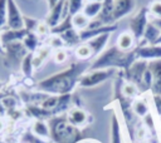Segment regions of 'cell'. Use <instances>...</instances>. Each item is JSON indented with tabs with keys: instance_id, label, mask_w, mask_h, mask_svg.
Here are the masks:
<instances>
[{
	"instance_id": "obj_11",
	"label": "cell",
	"mask_w": 161,
	"mask_h": 143,
	"mask_svg": "<svg viewBox=\"0 0 161 143\" xmlns=\"http://www.w3.org/2000/svg\"><path fill=\"white\" fill-rule=\"evenodd\" d=\"M148 70L152 77V95H161V59L148 61Z\"/></svg>"
},
{
	"instance_id": "obj_44",
	"label": "cell",
	"mask_w": 161,
	"mask_h": 143,
	"mask_svg": "<svg viewBox=\"0 0 161 143\" xmlns=\"http://www.w3.org/2000/svg\"><path fill=\"white\" fill-rule=\"evenodd\" d=\"M152 23H153V24H155V25H156L158 29H161V20H153Z\"/></svg>"
},
{
	"instance_id": "obj_26",
	"label": "cell",
	"mask_w": 161,
	"mask_h": 143,
	"mask_svg": "<svg viewBox=\"0 0 161 143\" xmlns=\"http://www.w3.org/2000/svg\"><path fill=\"white\" fill-rule=\"evenodd\" d=\"M33 56H34V53H28L23 58V60L20 63V70H21V73H23L24 77L30 78L31 74H33V70H34V66H33Z\"/></svg>"
},
{
	"instance_id": "obj_14",
	"label": "cell",
	"mask_w": 161,
	"mask_h": 143,
	"mask_svg": "<svg viewBox=\"0 0 161 143\" xmlns=\"http://www.w3.org/2000/svg\"><path fill=\"white\" fill-rule=\"evenodd\" d=\"M65 0H59L53 8H50V11L45 19V23L50 29L55 28L62 20H63V8H64Z\"/></svg>"
},
{
	"instance_id": "obj_33",
	"label": "cell",
	"mask_w": 161,
	"mask_h": 143,
	"mask_svg": "<svg viewBox=\"0 0 161 143\" xmlns=\"http://www.w3.org/2000/svg\"><path fill=\"white\" fill-rule=\"evenodd\" d=\"M38 24H39V20H36V19H34L31 16L24 15V29L28 33H35Z\"/></svg>"
},
{
	"instance_id": "obj_37",
	"label": "cell",
	"mask_w": 161,
	"mask_h": 143,
	"mask_svg": "<svg viewBox=\"0 0 161 143\" xmlns=\"http://www.w3.org/2000/svg\"><path fill=\"white\" fill-rule=\"evenodd\" d=\"M48 46H50L52 49L57 50V49H62L64 46V41L62 40V38L59 35H52L50 39L48 40Z\"/></svg>"
},
{
	"instance_id": "obj_1",
	"label": "cell",
	"mask_w": 161,
	"mask_h": 143,
	"mask_svg": "<svg viewBox=\"0 0 161 143\" xmlns=\"http://www.w3.org/2000/svg\"><path fill=\"white\" fill-rule=\"evenodd\" d=\"M89 66L91 64L88 65L83 60L73 61L65 69L52 74L45 79H42L36 84V89L52 95L70 94L75 85L79 83L80 77L89 69Z\"/></svg>"
},
{
	"instance_id": "obj_17",
	"label": "cell",
	"mask_w": 161,
	"mask_h": 143,
	"mask_svg": "<svg viewBox=\"0 0 161 143\" xmlns=\"http://www.w3.org/2000/svg\"><path fill=\"white\" fill-rule=\"evenodd\" d=\"M111 38V34L107 33V34H102V35H98L88 41H86L88 44V46L92 49V53H93V56L94 55H99L101 53L104 51V48L106 45L108 44V40Z\"/></svg>"
},
{
	"instance_id": "obj_16",
	"label": "cell",
	"mask_w": 161,
	"mask_h": 143,
	"mask_svg": "<svg viewBox=\"0 0 161 143\" xmlns=\"http://www.w3.org/2000/svg\"><path fill=\"white\" fill-rule=\"evenodd\" d=\"M28 34V31L25 29H20V30H13V29H6L4 31L0 33V40L3 46L10 43H15V41H23V39L25 38V35Z\"/></svg>"
},
{
	"instance_id": "obj_3",
	"label": "cell",
	"mask_w": 161,
	"mask_h": 143,
	"mask_svg": "<svg viewBox=\"0 0 161 143\" xmlns=\"http://www.w3.org/2000/svg\"><path fill=\"white\" fill-rule=\"evenodd\" d=\"M47 123L50 130V139L54 143H79L82 140L80 129L72 125L65 115H54Z\"/></svg>"
},
{
	"instance_id": "obj_31",
	"label": "cell",
	"mask_w": 161,
	"mask_h": 143,
	"mask_svg": "<svg viewBox=\"0 0 161 143\" xmlns=\"http://www.w3.org/2000/svg\"><path fill=\"white\" fill-rule=\"evenodd\" d=\"M68 8H69V15L73 16L78 13H80L84 8V0H67Z\"/></svg>"
},
{
	"instance_id": "obj_18",
	"label": "cell",
	"mask_w": 161,
	"mask_h": 143,
	"mask_svg": "<svg viewBox=\"0 0 161 143\" xmlns=\"http://www.w3.org/2000/svg\"><path fill=\"white\" fill-rule=\"evenodd\" d=\"M135 41H136V39L133 38V35L130 31H123L118 35L116 46L118 49H121L122 51H130V50H132Z\"/></svg>"
},
{
	"instance_id": "obj_2",
	"label": "cell",
	"mask_w": 161,
	"mask_h": 143,
	"mask_svg": "<svg viewBox=\"0 0 161 143\" xmlns=\"http://www.w3.org/2000/svg\"><path fill=\"white\" fill-rule=\"evenodd\" d=\"M137 60L136 50L132 49L130 51H122L116 45L106 49L101 53L96 60L91 64L89 70L96 69H116V70H127L135 61Z\"/></svg>"
},
{
	"instance_id": "obj_25",
	"label": "cell",
	"mask_w": 161,
	"mask_h": 143,
	"mask_svg": "<svg viewBox=\"0 0 161 143\" xmlns=\"http://www.w3.org/2000/svg\"><path fill=\"white\" fill-rule=\"evenodd\" d=\"M89 21H91V20H89L82 11L72 16V25H73V28H74L77 31H82V30L87 29L88 25H89Z\"/></svg>"
},
{
	"instance_id": "obj_38",
	"label": "cell",
	"mask_w": 161,
	"mask_h": 143,
	"mask_svg": "<svg viewBox=\"0 0 161 143\" xmlns=\"http://www.w3.org/2000/svg\"><path fill=\"white\" fill-rule=\"evenodd\" d=\"M67 59H68V53H67L65 49L62 48V49H57V50L54 51V61H55V63L62 64V63H64Z\"/></svg>"
},
{
	"instance_id": "obj_34",
	"label": "cell",
	"mask_w": 161,
	"mask_h": 143,
	"mask_svg": "<svg viewBox=\"0 0 161 143\" xmlns=\"http://www.w3.org/2000/svg\"><path fill=\"white\" fill-rule=\"evenodd\" d=\"M8 19V0H0V29L6 26Z\"/></svg>"
},
{
	"instance_id": "obj_36",
	"label": "cell",
	"mask_w": 161,
	"mask_h": 143,
	"mask_svg": "<svg viewBox=\"0 0 161 143\" xmlns=\"http://www.w3.org/2000/svg\"><path fill=\"white\" fill-rule=\"evenodd\" d=\"M143 125L147 130H150L153 135L156 134V125H155V120H153V115L151 113H148L146 117H143Z\"/></svg>"
},
{
	"instance_id": "obj_21",
	"label": "cell",
	"mask_w": 161,
	"mask_h": 143,
	"mask_svg": "<svg viewBox=\"0 0 161 143\" xmlns=\"http://www.w3.org/2000/svg\"><path fill=\"white\" fill-rule=\"evenodd\" d=\"M111 143H123L121 124L116 114H113L111 118Z\"/></svg>"
},
{
	"instance_id": "obj_43",
	"label": "cell",
	"mask_w": 161,
	"mask_h": 143,
	"mask_svg": "<svg viewBox=\"0 0 161 143\" xmlns=\"http://www.w3.org/2000/svg\"><path fill=\"white\" fill-rule=\"evenodd\" d=\"M6 113H8V110L5 109V107L1 104V102H0V118H3V117H5L6 115Z\"/></svg>"
},
{
	"instance_id": "obj_35",
	"label": "cell",
	"mask_w": 161,
	"mask_h": 143,
	"mask_svg": "<svg viewBox=\"0 0 161 143\" xmlns=\"http://www.w3.org/2000/svg\"><path fill=\"white\" fill-rule=\"evenodd\" d=\"M0 102H1V104L5 107L6 110L15 109V108H16V104H18V100L15 99V97H11V95H5Z\"/></svg>"
},
{
	"instance_id": "obj_51",
	"label": "cell",
	"mask_w": 161,
	"mask_h": 143,
	"mask_svg": "<svg viewBox=\"0 0 161 143\" xmlns=\"http://www.w3.org/2000/svg\"><path fill=\"white\" fill-rule=\"evenodd\" d=\"M1 88H3V83L0 82V90H1Z\"/></svg>"
},
{
	"instance_id": "obj_8",
	"label": "cell",
	"mask_w": 161,
	"mask_h": 143,
	"mask_svg": "<svg viewBox=\"0 0 161 143\" xmlns=\"http://www.w3.org/2000/svg\"><path fill=\"white\" fill-rule=\"evenodd\" d=\"M4 51L8 58V61L10 64H15V63H21L23 58L28 54V50L25 49L23 41H15V43H10L4 45Z\"/></svg>"
},
{
	"instance_id": "obj_40",
	"label": "cell",
	"mask_w": 161,
	"mask_h": 143,
	"mask_svg": "<svg viewBox=\"0 0 161 143\" xmlns=\"http://www.w3.org/2000/svg\"><path fill=\"white\" fill-rule=\"evenodd\" d=\"M35 34L39 35V36L50 34V28L48 26V24H47L45 21H39V24H38V26H36V30H35Z\"/></svg>"
},
{
	"instance_id": "obj_13",
	"label": "cell",
	"mask_w": 161,
	"mask_h": 143,
	"mask_svg": "<svg viewBox=\"0 0 161 143\" xmlns=\"http://www.w3.org/2000/svg\"><path fill=\"white\" fill-rule=\"evenodd\" d=\"M117 30V25L116 24H111V25H103V26H99V28H96V29H84L82 31H79V38H80V41H88L98 35H102V34H112L113 31Z\"/></svg>"
},
{
	"instance_id": "obj_28",
	"label": "cell",
	"mask_w": 161,
	"mask_h": 143,
	"mask_svg": "<svg viewBox=\"0 0 161 143\" xmlns=\"http://www.w3.org/2000/svg\"><path fill=\"white\" fill-rule=\"evenodd\" d=\"M75 56L79 59V60H88L89 58L93 56V53H92V49L88 46L87 43H83V44H79L77 48H75Z\"/></svg>"
},
{
	"instance_id": "obj_9",
	"label": "cell",
	"mask_w": 161,
	"mask_h": 143,
	"mask_svg": "<svg viewBox=\"0 0 161 143\" xmlns=\"http://www.w3.org/2000/svg\"><path fill=\"white\" fill-rule=\"evenodd\" d=\"M135 6H136V0H113V11H112L113 23L131 14Z\"/></svg>"
},
{
	"instance_id": "obj_5",
	"label": "cell",
	"mask_w": 161,
	"mask_h": 143,
	"mask_svg": "<svg viewBox=\"0 0 161 143\" xmlns=\"http://www.w3.org/2000/svg\"><path fill=\"white\" fill-rule=\"evenodd\" d=\"M148 68V61L142 60V59H137L127 70H125V79L126 82L133 83L140 93H145V87H143V77L145 73Z\"/></svg>"
},
{
	"instance_id": "obj_7",
	"label": "cell",
	"mask_w": 161,
	"mask_h": 143,
	"mask_svg": "<svg viewBox=\"0 0 161 143\" xmlns=\"http://www.w3.org/2000/svg\"><path fill=\"white\" fill-rule=\"evenodd\" d=\"M6 28L13 30L24 29V15L21 14L15 0H8V19Z\"/></svg>"
},
{
	"instance_id": "obj_41",
	"label": "cell",
	"mask_w": 161,
	"mask_h": 143,
	"mask_svg": "<svg viewBox=\"0 0 161 143\" xmlns=\"http://www.w3.org/2000/svg\"><path fill=\"white\" fill-rule=\"evenodd\" d=\"M152 103L158 117H161V95H152Z\"/></svg>"
},
{
	"instance_id": "obj_22",
	"label": "cell",
	"mask_w": 161,
	"mask_h": 143,
	"mask_svg": "<svg viewBox=\"0 0 161 143\" xmlns=\"http://www.w3.org/2000/svg\"><path fill=\"white\" fill-rule=\"evenodd\" d=\"M101 10H102V3L92 1V3H86L84 4V8H83L82 13L89 20H93V19L98 18V15L101 14Z\"/></svg>"
},
{
	"instance_id": "obj_15",
	"label": "cell",
	"mask_w": 161,
	"mask_h": 143,
	"mask_svg": "<svg viewBox=\"0 0 161 143\" xmlns=\"http://www.w3.org/2000/svg\"><path fill=\"white\" fill-rule=\"evenodd\" d=\"M160 34H161V29H158L153 23H148L142 35V39L138 41L137 45L141 46V45H147V44H151V45L156 44Z\"/></svg>"
},
{
	"instance_id": "obj_42",
	"label": "cell",
	"mask_w": 161,
	"mask_h": 143,
	"mask_svg": "<svg viewBox=\"0 0 161 143\" xmlns=\"http://www.w3.org/2000/svg\"><path fill=\"white\" fill-rule=\"evenodd\" d=\"M136 139H138V140H141V142H143L145 140V137H146V134H147V129L145 128V125L143 127H138L137 129H136Z\"/></svg>"
},
{
	"instance_id": "obj_52",
	"label": "cell",
	"mask_w": 161,
	"mask_h": 143,
	"mask_svg": "<svg viewBox=\"0 0 161 143\" xmlns=\"http://www.w3.org/2000/svg\"><path fill=\"white\" fill-rule=\"evenodd\" d=\"M160 125H161V117H160Z\"/></svg>"
},
{
	"instance_id": "obj_30",
	"label": "cell",
	"mask_w": 161,
	"mask_h": 143,
	"mask_svg": "<svg viewBox=\"0 0 161 143\" xmlns=\"http://www.w3.org/2000/svg\"><path fill=\"white\" fill-rule=\"evenodd\" d=\"M140 93L138 88L133 84V83H130V82H125L123 83V87H122V94L126 97V98H135L137 97Z\"/></svg>"
},
{
	"instance_id": "obj_45",
	"label": "cell",
	"mask_w": 161,
	"mask_h": 143,
	"mask_svg": "<svg viewBox=\"0 0 161 143\" xmlns=\"http://www.w3.org/2000/svg\"><path fill=\"white\" fill-rule=\"evenodd\" d=\"M4 128H5V124H4V122H3V119L0 118V133L4 130Z\"/></svg>"
},
{
	"instance_id": "obj_48",
	"label": "cell",
	"mask_w": 161,
	"mask_h": 143,
	"mask_svg": "<svg viewBox=\"0 0 161 143\" xmlns=\"http://www.w3.org/2000/svg\"><path fill=\"white\" fill-rule=\"evenodd\" d=\"M87 3H92V1H97V3H102L103 0H86Z\"/></svg>"
},
{
	"instance_id": "obj_46",
	"label": "cell",
	"mask_w": 161,
	"mask_h": 143,
	"mask_svg": "<svg viewBox=\"0 0 161 143\" xmlns=\"http://www.w3.org/2000/svg\"><path fill=\"white\" fill-rule=\"evenodd\" d=\"M0 54H1V55L5 54V51H4V46H3V44H1V40H0Z\"/></svg>"
},
{
	"instance_id": "obj_23",
	"label": "cell",
	"mask_w": 161,
	"mask_h": 143,
	"mask_svg": "<svg viewBox=\"0 0 161 143\" xmlns=\"http://www.w3.org/2000/svg\"><path fill=\"white\" fill-rule=\"evenodd\" d=\"M31 132L40 138H50L49 125L45 120H34L31 124Z\"/></svg>"
},
{
	"instance_id": "obj_53",
	"label": "cell",
	"mask_w": 161,
	"mask_h": 143,
	"mask_svg": "<svg viewBox=\"0 0 161 143\" xmlns=\"http://www.w3.org/2000/svg\"><path fill=\"white\" fill-rule=\"evenodd\" d=\"M47 1H48V0H47Z\"/></svg>"
},
{
	"instance_id": "obj_47",
	"label": "cell",
	"mask_w": 161,
	"mask_h": 143,
	"mask_svg": "<svg viewBox=\"0 0 161 143\" xmlns=\"http://www.w3.org/2000/svg\"><path fill=\"white\" fill-rule=\"evenodd\" d=\"M156 44H157V45H161V34H160V36H158V39H157V41H156Z\"/></svg>"
},
{
	"instance_id": "obj_20",
	"label": "cell",
	"mask_w": 161,
	"mask_h": 143,
	"mask_svg": "<svg viewBox=\"0 0 161 143\" xmlns=\"http://www.w3.org/2000/svg\"><path fill=\"white\" fill-rule=\"evenodd\" d=\"M131 108H132V112L135 115L140 117V118H143L146 117L148 113H150V107H148V103L142 99V98H137L135 99L132 103H131Z\"/></svg>"
},
{
	"instance_id": "obj_24",
	"label": "cell",
	"mask_w": 161,
	"mask_h": 143,
	"mask_svg": "<svg viewBox=\"0 0 161 143\" xmlns=\"http://www.w3.org/2000/svg\"><path fill=\"white\" fill-rule=\"evenodd\" d=\"M59 36H60L62 40L64 41V45H69V46L77 45V46H78V44L82 43V41H80V38H79V31H77L74 28H72V29L64 31V33L60 34Z\"/></svg>"
},
{
	"instance_id": "obj_19",
	"label": "cell",
	"mask_w": 161,
	"mask_h": 143,
	"mask_svg": "<svg viewBox=\"0 0 161 143\" xmlns=\"http://www.w3.org/2000/svg\"><path fill=\"white\" fill-rule=\"evenodd\" d=\"M50 53H52V48L48 46V45L38 48V50L34 53V56H33V66H34V69L40 68L43 65V63L48 59Z\"/></svg>"
},
{
	"instance_id": "obj_12",
	"label": "cell",
	"mask_w": 161,
	"mask_h": 143,
	"mask_svg": "<svg viewBox=\"0 0 161 143\" xmlns=\"http://www.w3.org/2000/svg\"><path fill=\"white\" fill-rule=\"evenodd\" d=\"M65 117H67V120H68L72 125H74V127H77V128H80V127L86 125V124L89 122L88 119H91L89 114H88L86 110H83L82 108H78V107L70 108V109L67 112Z\"/></svg>"
},
{
	"instance_id": "obj_39",
	"label": "cell",
	"mask_w": 161,
	"mask_h": 143,
	"mask_svg": "<svg viewBox=\"0 0 161 143\" xmlns=\"http://www.w3.org/2000/svg\"><path fill=\"white\" fill-rule=\"evenodd\" d=\"M23 140H25V143H49V142H45L43 139H40V137H35L34 133L30 130V132H26L24 135H23Z\"/></svg>"
},
{
	"instance_id": "obj_32",
	"label": "cell",
	"mask_w": 161,
	"mask_h": 143,
	"mask_svg": "<svg viewBox=\"0 0 161 143\" xmlns=\"http://www.w3.org/2000/svg\"><path fill=\"white\" fill-rule=\"evenodd\" d=\"M147 9H148V13L153 16L155 20H161V0L151 1L150 6Z\"/></svg>"
},
{
	"instance_id": "obj_4",
	"label": "cell",
	"mask_w": 161,
	"mask_h": 143,
	"mask_svg": "<svg viewBox=\"0 0 161 143\" xmlns=\"http://www.w3.org/2000/svg\"><path fill=\"white\" fill-rule=\"evenodd\" d=\"M118 70L116 69H96V70H87L79 79L78 85L82 88H92L96 87L108 79H111L112 77H114L117 74Z\"/></svg>"
},
{
	"instance_id": "obj_27",
	"label": "cell",
	"mask_w": 161,
	"mask_h": 143,
	"mask_svg": "<svg viewBox=\"0 0 161 143\" xmlns=\"http://www.w3.org/2000/svg\"><path fill=\"white\" fill-rule=\"evenodd\" d=\"M23 44L25 46V49L28 50V53H34L38 50V35L35 33H28L25 35V38L23 39Z\"/></svg>"
},
{
	"instance_id": "obj_10",
	"label": "cell",
	"mask_w": 161,
	"mask_h": 143,
	"mask_svg": "<svg viewBox=\"0 0 161 143\" xmlns=\"http://www.w3.org/2000/svg\"><path fill=\"white\" fill-rule=\"evenodd\" d=\"M136 55L137 59H142L146 61H151V60H157L161 59V45L157 44H147V45H141V46H136Z\"/></svg>"
},
{
	"instance_id": "obj_49",
	"label": "cell",
	"mask_w": 161,
	"mask_h": 143,
	"mask_svg": "<svg viewBox=\"0 0 161 143\" xmlns=\"http://www.w3.org/2000/svg\"><path fill=\"white\" fill-rule=\"evenodd\" d=\"M79 143H94V142H91V140H84V142H79Z\"/></svg>"
},
{
	"instance_id": "obj_29",
	"label": "cell",
	"mask_w": 161,
	"mask_h": 143,
	"mask_svg": "<svg viewBox=\"0 0 161 143\" xmlns=\"http://www.w3.org/2000/svg\"><path fill=\"white\" fill-rule=\"evenodd\" d=\"M72 28H73V25H72V16H68L64 20H62L55 28L50 29V34H53V35H60V34H63L64 31H67V30H69Z\"/></svg>"
},
{
	"instance_id": "obj_50",
	"label": "cell",
	"mask_w": 161,
	"mask_h": 143,
	"mask_svg": "<svg viewBox=\"0 0 161 143\" xmlns=\"http://www.w3.org/2000/svg\"><path fill=\"white\" fill-rule=\"evenodd\" d=\"M142 143H153V142H151V140H143Z\"/></svg>"
},
{
	"instance_id": "obj_6",
	"label": "cell",
	"mask_w": 161,
	"mask_h": 143,
	"mask_svg": "<svg viewBox=\"0 0 161 143\" xmlns=\"http://www.w3.org/2000/svg\"><path fill=\"white\" fill-rule=\"evenodd\" d=\"M148 24V9L141 8L130 20V33L133 35L136 41L138 43L142 39V35L145 33V29Z\"/></svg>"
}]
</instances>
